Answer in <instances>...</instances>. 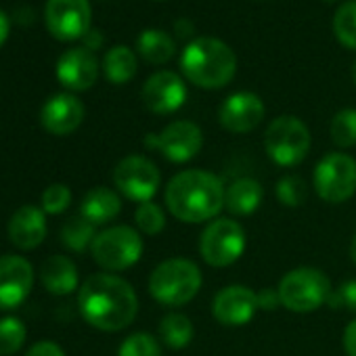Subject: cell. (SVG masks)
<instances>
[{
	"label": "cell",
	"mask_w": 356,
	"mask_h": 356,
	"mask_svg": "<svg viewBox=\"0 0 356 356\" xmlns=\"http://www.w3.org/2000/svg\"><path fill=\"white\" fill-rule=\"evenodd\" d=\"M78 308L82 318L99 331H122L138 314V298L134 287L113 275H90L78 291Z\"/></svg>",
	"instance_id": "cell-1"
},
{
	"label": "cell",
	"mask_w": 356,
	"mask_h": 356,
	"mask_svg": "<svg viewBox=\"0 0 356 356\" xmlns=\"http://www.w3.org/2000/svg\"><path fill=\"white\" fill-rule=\"evenodd\" d=\"M225 185L208 170H183L170 178L163 202L170 214L189 225L214 220L225 208Z\"/></svg>",
	"instance_id": "cell-2"
},
{
	"label": "cell",
	"mask_w": 356,
	"mask_h": 356,
	"mask_svg": "<svg viewBox=\"0 0 356 356\" xmlns=\"http://www.w3.org/2000/svg\"><path fill=\"white\" fill-rule=\"evenodd\" d=\"M181 70L191 84L216 90L233 80L237 72V55L218 38H195L181 55Z\"/></svg>",
	"instance_id": "cell-3"
},
{
	"label": "cell",
	"mask_w": 356,
	"mask_h": 356,
	"mask_svg": "<svg viewBox=\"0 0 356 356\" xmlns=\"http://www.w3.org/2000/svg\"><path fill=\"white\" fill-rule=\"evenodd\" d=\"M204 277L200 266L187 258H170L159 262L149 277V293L161 306H185L202 289Z\"/></svg>",
	"instance_id": "cell-4"
},
{
	"label": "cell",
	"mask_w": 356,
	"mask_h": 356,
	"mask_svg": "<svg viewBox=\"0 0 356 356\" xmlns=\"http://www.w3.org/2000/svg\"><path fill=\"white\" fill-rule=\"evenodd\" d=\"M281 296V306L291 312H312L327 304L331 296L329 277L312 266H298L283 275L277 285Z\"/></svg>",
	"instance_id": "cell-5"
},
{
	"label": "cell",
	"mask_w": 356,
	"mask_h": 356,
	"mask_svg": "<svg viewBox=\"0 0 356 356\" xmlns=\"http://www.w3.org/2000/svg\"><path fill=\"white\" fill-rule=\"evenodd\" d=\"M90 256L107 273L126 270L140 260L143 237L128 225L103 229L90 245Z\"/></svg>",
	"instance_id": "cell-6"
},
{
	"label": "cell",
	"mask_w": 356,
	"mask_h": 356,
	"mask_svg": "<svg viewBox=\"0 0 356 356\" xmlns=\"http://www.w3.org/2000/svg\"><path fill=\"white\" fill-rule=\"evenodd\" d=\"M310 130L296 115H279L275 118L264 134L266 155L281 168H293L310 151Z\"/></svg>",
	"instance_id": "cell-7"
},
{
	"label": "cell",
	"mask_w": 356,
	"mask_h": 356,
	"mask_svg": "<svg viewBox=\"0 0 356 356\" xmlns=\"http://www.w3.org/2000/svg\"><path fill=\"white\" fill-rule=\"evenodd\" d=\"M316 195L327 204H343L356 193V159L348 153H327L312 174Z\"/></svg>",
	"instance_id": "cell-8"
},
{
	"label": "cell",
	"mask_w": 356,
	"mask_h": 356,
	"mask_svg": "<svg viewBox=\"0 0 356 356\" xmlns=\"http://www.w3.org/2000/svg\"><path fill=\"white\" fill-rule=\"evenodd\" d=\"M245 252V231L233 218H214L200 237V256L214 268L235 264Z\"/></svg>",
	"instance_id": "cell-9"
},
{
	"label": "cell",
	"mask_w": 356,
	"mask_h": 356,
	"mask_svg": "<svg viewBox=\"0 0 356 356\" xmlns=\"http://www.w3.org/2000/svg\"><path fill=\"white\" fill-rule=\"evenodd\" d=\"M143 143L147 149L159 151L172 163H185L202 151L204 132L195 122L176 120L168 124L161 132L147 134Z\"/></svg>",
	"instance_id": "cell-10"
},
{
	"label": "cell",
	"mask_w": 356,
	"mask_h": 356,
	"mask_svg": "<svg viewBox=\"0 0 356 356\" xmlns=\"http://www.w3.org/2000/svg\"><path fill=\"white\" fill-rule=\"evenodd\" d=\"M159 183L161 174L157 165L143 155H128L113 170V185L118 193L136 204L153 202Z\"/></svg>",
	"instance_id": "cell-11"
},
{
	"label": "cell",
	"mask_w": 356,
	"mask_h": 356,
	"mask_svg": "<svg viewBox=\"0 0 356 356\" xmlns=\"http://www.w3.org/2000/svg\"><path fill=\"white\" fill-rule=\"evenodd\" d=\"M49 32L63 42L84 38L90 30L92 11L88 0H49L44 9Z\"/></svg>",
	"instance_id": "cell-12"
},
{
	"label": "cell",
	"mask_w": 356,
	"mask_h": 356,
	"mask_svg": "<svg viewBox=\"0 0 356 356\" xmlns=\"http://www.w3.org/2000/svg\"><path fill=\"white\" fill-rule=\"evenodd\" d=\"M185 80L174 72H157L143 84V103L151 113L165 115L178 111L187 101Z\"/></svg>",
	"instance_id": "cell-13"
},
{
	"label": "cell",
	"mask_w": 356,
	"mask_h": 356,
	"mask_svg": "<svg viewBox=\"0 0 356 356\" xmlns=\"http://www.w3.org/2000/svg\"><path fill=\"white\" fill-rule=\"evenodd\" d=\"M34 287V268L24 256H0V310L22 306Z\"/></svg>",
	"instance_id": "cell-14"
},
{
	"label": "cell",
	"mask_w": 356,
	"mask_h": 356,
	"mask_svg": "<svg viewBox=\"0 0 356 356\" xmlns=\"http://www.w3.org/2000/svg\"><path fill=\"white\" fill-rule=\"evenodd\" d=\"M264 120V103L258 95L241 90L227 97L218 109V122L233 134H248Z\"/></svg>",
	"instance_id": "cell-15"
},
{
	"label": "cell",
	"mask_w": 356,
	"mask_h": 356,
	"mask_svg": "<svg viewBox=\"0 0 356 356\" xmlns=\"http://www.w3.org/2000/svg\"><path fill=\"white\" fill-rule=\"evenodd\" d=\"M258 310L256 291L248 285H229L214 296L212 314L220 325L243 327L248 325Z\"/></svg>",
	"instance_id": "cell-16"
},
{
	"label": "cell",
	"mask_w": 356,
	"mask_h": 356,
	"mask_svg": "<svg viewBox=\"0 0 356 356\" xmlns=\"http://www.w3.org/2000/svg\"><path fill=\"white\" fill-rule=\"evenodd\" d=\"M57 80L74 92H82L88 90L90 86H95L97 78H99V63L92 51L78 47V49H70L65 51L59 61H57Z\"/></svg>",
	"instance_id": "cell-17"
},
{
	"label": "cell",
	"mask_w": 356,
	"mask_h": 356,
	"mask_svg": "<svg viewBox=\"0 0 356 356\" xmlns=\"http://www.w3.org/2000/svg\"><path fill=\"white\" fill-rule=\"evenodd\" d=\"M84 122V105L76 95L61 92L51 97L40 111V124L55 136H67Z\"/></svg>",
	"instance_id": "cell-18"
},
{
	"label": "cell",
	"mask_w": 356,
	"mask_h": 356,
	"mask_svg": "<svg viewBox=\"0 0 356 356\" xmlns=\"http://www.w3.org/2000/svg\"><path fill=\"white\" fill-rule=\"evenodd\" d=\"M9 241L17 250H36L47 239L44 210L36 206H22L9 220Z\"/></svg>",
	"instance_id": "cell-19"
},
{
	"label": "cell",
	"mask_w": 356,
	"mask_h": 356,
	"mask_svg": "<svg viewBox=\"0 0 356 356\" xmlns=\"http://www.w3.org/2000/svg\"><path fill=\"white\" fill-rule=\"evenodd\" d=\"M40 281L53 296H67L78 287V268L67 256H51L40 266Z\"/></svg>",
	"instance_id": "cell-20"
},
{
	"label": "cell",
	"mask_w": 356,
	"mask_h": 356,
	"mask_svg": "<svg viewBox=\"0 0 356 356\" xmlns=\"http://www.w3.org/2000/svg\"><path fill=\"white\" fill-rule=\"evenodd\" d=\"M120 212H122V200L109 187L90 189L80 204V216H84L95 227H101V225L115 220Z\"/></svg>",
	"instance_id": "cell-21"
},
{
	"label": "cell",
	"mask_w": 356,
	"mask_h": 356,
	"mask_svg": "<svg viewBox=\"0 0 356 356\" xmlns=\"http://www.w3.org/2000/svg\"><path fill=\"white\" fill-rule=\"evenodd\" d=\"M264 200V189L254 178H237L225 191V208L235 216L254 214Z\"/></svg>",
	"instance_id": "cell-22"
},
{
	"label": "cell",
	"mask_w": 356,
	"mask_h": 356,
	"mask_svg": "<svg viewBox=\"0 0 356 356\" xmlns=\"http://www.w3.org/2000/svg\"><path fill=\"white\" fill-rule=\"evenodd\" d=\"M136 49H138V55L147 63L163 65L174 57L176 42H174V38H170V34H165L161 30H145V32H140V36L136 40Z\"/></svg>",
	"instance_id": "cell-23"
},
{
	"label": "cell",
	"mask_w": 356,
	"mask_h": 356,
	"mask_svg": "<svg viewBox=\"0 0 356 356\" xmlns=\"http://www.w3.org/2000/svg\"><path fill=\"white\" fill-rule=\"evenodd\" d=\"M159 337L161 341L172 350H183L187 348L195 337V327L187 314L181 312H170L159 323Z\"/></svg>",
	"instance_id": "cell-24"
},
{
	"label": "cell",
	"mask_w": 356,
	"mask_h": 356,
	"mask_svg": "<svg viewBox=\"0 0 356 356\" xmlns=\"http://www.w3.org/2000/svg\"><path fill=\"white\" fill-rule=\"evenodd\" d=\"M136 70H138L136 55L128 47H113L107 51L103 59V72L111 84L130 82L136 76Z\"/></svg>",
	"instance_id": "cell-25"
},
{
	"label": "cell",
	"mask_w": 356,
	"mask_h": 356,
	"mask_svg": "<svg viewBox=\"0 0 356 356\" xmlns=\"http://www.w3.org/2000/svg\"><path fill=\"white\" fill-rule=\"evenodd\" d=\"M95 237H97V227L80 214L72 216L61 227V241L72 252H84L86 248L92 245Z\"/></svg>",
	"instance_id": "cell-26"
},
{
	"label": "cell",
	"mask_w": 356,
	"mask_h": 356,
	"mask_svg": "<svg viewBox=\"0 0 356 356\" xmlns=\"http://www.w3.org/2000/svg\"><path fill=\"white\" fill-rule=\"evenodd\" d=\"M333 34L346 49L356 51V0H348L335 11Z\"/></svg>",
	"instance_id": "cell-27"
},
{
	"label": "cell",
	"mask_w": 356,
	"mask_h": 356,
	"mask_svg": "<svg viewBox=\"0 0 356 356\" xmlns=\"http://www.w3.org/2000/svg\"><path fill=\"white\" fill-rule=\"evenodd\" d=\"M28 329L17 316L0 318V356H13L26 343Z\"/></svg>",
	"instance_id": "cell-28"
},
{
	"label": "cell",
	"mask_w": 356,
	"mask_h": 356,
	"mask_svg": "<svg viewBox=\"0 0 356 356\" xmlns=\"http://www.w3.org/2000/svg\"><path fill=\"white\" fill-rule=\"evenodd\" d=\"M331 140L341 147V149H350L356 145V109L348 107L341 109L333 115L331 120Z\"/></svg>",
	"instance_id": "cell-29"
},
{
	"label": "cell",
	"mask_w": 356,
	"mask_h": 356,
	"mask_svg": "<svg viewBox=\"0 0 356 356\" xmlns=\"http://www.w3.org/2000/svg\"><path fill=\"white\" fill-rule=\"evenodd\" d=\"M134 222H136L138 233L147 237H155L165 229V212L155 202H145V204H138L134 212Z\"/></svg>",
	"instance_id": "cell-30"
},
{
	"label": "cell",
	"mask_w": 356,
	"mask_h": 356,
	"mask_svg": "<svg viewBox=\"0 0 356 356\" xmlns=\"http://www.w3.org/2000/svg\"><path fill=\"white\" fill-rule=\"evenodd\" d=\"M275 193H277L279 204L285 206V208H300L306 202V197H308L306 183L302 181L300 176H296V174L283 176L281 181L277 183Z\"/></svg>",
	"instance_id": "cell-31"
},
{
	"label": "cell",
	"mask_w": 356,
	"mask_h": 356,
	"mask_svg": "<svg viewBox=\"0 0 356 356\" xmlns=\"http://www.w3.org/2000/svg\"><path fill=\"white\" fill-rule=\"evenodd\" d=\"M118 356H161V346L151 333L136 331L120 343Z\"/></svg>",
	"instance_id": "cell-32"
},
{
	"label": "cell",
	"mask_w": 356,
	"mask_h": 356,
	"mask_svg": "<svg viewBox=\"0 0 356 356\" xmlns=\"http://www.w3.org/2000/svg\"><path fill=\"white\" fill-rule=\"evenodd\" d=\"M70 204H72V191L63 183H55V185L47 187L40 197V206H42L44 214H51V216L65 212L70 208Z\"/></svg>",
	"instance_id": "cell-33"
},
{
	"label": "cell",
	"mask_w": 356,
	"mask_h": 356,
	"mask_svg": "<svg viewBox=\"0 0 356 356\" xmlns=\"http://www.w3.org/2000/svg\"><path fill=\"white\" fill-rule=\"evenodd\" d=\"M327 306L333 310H350L356 312V279L341 283L337 289H331Z\"/></svg>",
	"instance_id": "cell-34"
},
{
	"label": "cell",
	"mask_w": 356,
	"mask_h": 356,
	"mask_svg": "<svg viewBox=\"0 0 356 356\" xmlns=\"http://www.w3.org/2000/svg\"><path fill=\"white\" fill-rule=\"evenodd\" d=\"M256 300H258V310H277L281 306V296H279V289H270V287H264L260 291H256Z\"/></svg>",
	"instance_id": "cell-35"
},
{
	"label": "cell",
	"mask_w": 356,
	"mask_h": 356,
	"mask_svg": "<svg viewBox=\"0 0 356 356\" xmlns=\"http://www.w3.org/2000/svg\"><path fill=\"white\" fill-rule=\"evenodd\" d=\"M26 356H65V352L55 341H38L28 350Z\"/></svg>",
	"instance_id": "cell-36"
},
{
	"label": "cell",
	"mask_w": 356,
	"mask_h": 356,
	"mask_svg": "<svg viewBox=\"0 0 356 356\" xmlns=\"http://www.w3.org/2000/svg\"><path fill=\"white\" fill-rule=\"evenodd\" d=\"M343 350L348 356H356V318L343 329Z\"/></svg>",
	"instance_id": "cell-37"
},
{
	"label": "cell",
	"mask_w": 356,
	"mask_h": 356,
	"mask_svg": "<svg viewBox=\"0 0 356 356\" xmlns=\"http://www.w3.org/2000/svg\"><path fill=\"white\" fill-rule=\"evenodd\" d=\"M101 44H103V34L90 28V30H88V34L84 36V49H88V51H97Z\"/></svg>",
	"instance_id": "cell-38"
},
{
	"label": "cell",
	"mask_w": 356,
	"mask_h": 356,
	"mask_svg": "<svg viewBox=\"0 0 356 356\" xmlns=\"http://www.w3.org/2000/svg\"><path fill=\"white\" fill-rule=\"evenodd\" d=\"M193 24L191 22H187V19H178L176 22V36L181 38V40H187V38H191L193 36Z\"/></svg>",
	"instance_id": "cell-39"
},
{
	"label": "cell",
	"mask_w": 356,
	"mask_h": 356,
	"mask_svg": "<svg viewBox=\"0 0 356 356\" xmlns=\"http://www.w3.org/2000/svg\"><path fill=\"white\" fill-rule=\"evenodd\" d=\"M9 32H11V24H9V17L0 11V47H3L9 38Z\"/></svg>",
	"instance_id": "cell-40"
},
{
	"label": "cell",
	"mask_w": 356,
	"mask_h": 356,
	"mask_svg": "<svg viewBox=\"0 0 356 356\" xmlns=\"http://www.w3.org/2000/svg\"><path fill=\"white\" fill-rule=\"evenodd\" d=\"M350 258H352V262L356 264V233H354V237H352V241H350Z\"/></svg>",
	"instance_id": "cell-41"
},
{
	"label": "cell",
	"mask_w": 356,
	"mask_h": 356,
	"mask_svg": "<svg viewBox=\"0 0 356 356\" xmlns=\"http://www.w3.org/2000/svg\"><path fill=\"white\" fill-rule=\"evenodd\" d=\"M352 82L356 84V61H354V65H352Z\"/></svg>",
	"instance_id": "cell-42"
},
{
	"label": "cell",
	"mask_w": 356,
	"mask_h": 356,
	"mask_svg": "<svg viewBox=\"0 0 356 356\" xmlns=\"http://www.w3.org/2000/svg\"><path fill=\"white\" fill-rule=\"evenodd\" d=\"M325 3H335V0H325Z\"/></svg>",
	"instance_id": "cell-43"
}]
</instances>
